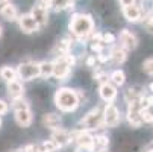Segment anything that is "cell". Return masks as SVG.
<instances>
[{"instance_id":"1","label":"cell","mask_w":153,"mask_h":152,"mask_svg":"<svg viewBox=\"0 0 153 152\" xmlns=\"http://www.w3.org/2000/svg\"><path fill=\"white\" fill-rule=\"evenodd\" d=\"M55 103L56 106L59 108L61 111H65V113H70V111H74L76 108L79 106V97L76 94L74 90L71 88H59L55 94Z\"/></svg>"},{"instance_id":"2","label":"cell","mask_w":153,"mask_h":152,"mask_svg":"<svg viewBox=\"0 0 153 152\" xmlns=\"http://www.w3.org/2000/svg\"><path fill=\"white\" fill-rule=\"evenodd\" d=\"M93 29H94V23H93V18L90 15H83V14L73 15V18L70 21V31L76 37L85 38L93 32Z\"/></svg>"},{"instance_id":"3","label":"cell","mask_w":153,"mask_h":152,"mask_svg":"<svg viewBox=\"0 0 153 152\" xmlns=\"http://www.w3.org/2000/svg\"><path fill=\"white\" fill-rule=\"evenodd\" d=\"M17 76L23 81H30L39 76V64L38 62H23L17 67Z\"/></svg>"},{"instance_id":"4","label":"cell","mask_w":153,"mask_h":152,"mask_svg":"<svg viewBox=\"0 0 153 152\" xmlns=\"http://www.w3.org/2000/svg\"><path fill=\"white\" fill-rule=\"evenodd\" d=\"M82 125H85L86 129H99V128H102L105 123H103V119L100 116L99 108H94L93 111H90L88 114H86L85 119L82 120Z\"/></svg>"},{"instance_id":"5","label":"cell","mask_w":153,"mask_h":152,"mask_svg":"<svg viewBox=\"0 0 153 152\" xmlns=\"http://www.w3.org/2000/svg\"><path fill=\"white\" fill-rule=\"evenodd\" d=\"M120 122V114H118V110L112 105V103H108L105 106V113H103V123L106 126H117Z\"/></svg>"},{"instance_id":"6","label":"cell","mask_w":153,"mask_h":152,"mask_svg":"<svg viewBox=\"0 0 153 152\" xmlns=\"http://www.w3.org/2000/svg\"><path fill=\"white\" fill-rule=\"evenodd\" d=\"M18 23H20V28H21V31H23L25 34H32V32H35V31L39 29L38 23L35 21V18H33L30 14L21 15V17L18 18Z\"/></svg>"},{"instance_id":"7","label":"cell","mask_w":153,"mask_h":152,"mask_svg":"<svg viewBox=\"0 0 153 152\" xmlns=\"http://www.w3.org/2000/svg\"><path fill=\"white\" fill-rule=\"evenodd\" d=\"M70 64L65 61L62 56L58 58L55 62H53V75L58 78V79H64L70 75Z\"/></svg>"},{"instance_id":"8","label":"cell","mask_w":153,"mask_h":152,"mask_svg":"<svg viewBox=\"0 0 153 152\" xmlns=\"http://www.w3.org/2000/svg\"><path fill=\"white\" fill-rule=\"evenodd\" d=\"M120 43H121V47L126 49V50H134L138 46L137 37L132 32H129L127 29L121 31V34H120Z\"/></svg>"},{"instance_id":"9","label":"cell","mask_w":153,"mask_h":152,"mask_svg":"<svg viewBox=\"0 0 153 152\" xmlns=\"http://www.w3.org/2000/svg\"><path fill=\"white\" fill-rule=\"evenodd\" d=\"M52 140H55L56 143H59V146L68 145L70 142H73L70 133H67V131H65V129H62V128H55V129H53Z\"/></svg>"},{"instance_id":"10","label":"cell","mask_w":153,"mask_h":152,"mask_svg":"<svg viewBox=\"0 0 153 152\" xmlns=\"http://www.w3.org/2000/svg\"><path fill=\"white\" fill-rule=\"evenodd\" d=\"M23 85H21L20 81L17 79H12L8 82V94L9 97L14 100V99H18V97H23Z\"/></svg>"},{"instance_id":"11","label":"cell","mask_w":153,"mask_h":152,"mask_svg":"<svg viewBox=\"0 0 153 152\" xmlns=\"http://www.w3.org/2000/svg\"><path fill=\"white\" fill-rule=\"evenodd\" d=\"M30 15L35 18V21L38 23L39 28H44L47 25V9H42V8H39V6L35 5Z\"/></svg>"},{"instance_id":"12","label":"cell","mask_w":153,"mask_h":152,"mask_svg":"<svg viewBox=\"0 0 153 152\" xmlns=\"http://www.w3.org/2000/svg\"><path fill=\"white\" fill-rule=\"evenodd\" d=\"M15 120L20 126H29L32 123V113L30 110H17L15 111Z\"/></svg>"},{"instance_id":"13","label":"cell","mask_w":153,"mask_h":152,"mask_svg":"<svg viewBox=\"0 0 153 152\" xmlns=\"http://www.w3.org/2000/svg\"><path fill=\"white\" fill-rule=\"evenodd\" d=\"M100 96H102V99L103 100H106V102H112L114 99H115V96H117V91H115V88H114V85H111V84H102L100 85Z\"/></svg>"},{"instance_id":"14","label":"cell","mask_w":153,"mask_h":152,"mask_svg":"<svg viewBox=\"0 0 153 152\" xmlns=\"http://www.w3.org/2000/svg\"><path fill=\"white\" fill-rule=\"evenodd\" d=\"M123 14L129 21H134V23L135 21H140V18H141V9L138 6H134V5L123 6Z\"/></svg>"},{"instance_id":"15","label":"cell","mask_w":153,"mask_h":152,"mask_svg":"<svg viewBox=\"0 0 153 152\" xmlns=\"http://www.w3.org/2000/svg\"><path fill=\"white\" fill-rule=\"evenodd\" d=\"M0 15H2L5 20H8V21H14V20H17L18 12H17V8H15L14 5L6 3L5 6L0 8Z\"/></svg>"},{"instance_id":"16","label":"cell","mask_w":153,"mask_h":152,"mask_svg":"<svg viewBox=\"0 0 153 152\" xmlns=\"http://www.w3.org/2000/svg\"><path fill=\"white\" fill-rule=\"evenodd\" d=\"M109 146V139L106 136H96L93 137V149L94 151H105Z\"/></svg>"},{"instance_id":"17","label":"cell","mask_w":153,"mask_h":152,"mask_svg":"<svg viewBox=\"0 0 153 152\" xmlns=\"http://www.w3.org/2000/svg\"><path fill=\"white\" fill-rule=\"evenodd\" d=\"M42 123H44L47 128H50V129H55V128H58L59 126V123H61V117L59 116H56V114H46L44 117H42Z\"/></svg>"},{"instance_id":"18","label":"cell","mask_w":153,"mask_h":152,"mask_svg":"<svg viewBox=\"0 0 153 152\" xmlns=\"http://www.w3.org/2000/svg\"><path fill=\"white\" fill-rule=\"evenodd\" d=\"M127 120H129V123L132 125L134 128H140L141 123H143L140 111H135V110H129L127 111Z\"/></svg>"},{"instance_id":"19","label":"cell","mask_w":153,"mask_h":152,"mask_svg":"<svg viewBox=\"0 0 153 152\" xmlns=\"http://www.w3.org/2000/svg\"><path fill=\"white\" fill-rule=\"evenodd\" d=\"M111 58H112L114 62H117V64L124 62V61H126V49H123V47H115V49H112Z\"/></svg>"},{"instance_id":"20","label":"cell","mask_w":153,"mask_h":152,"mask_svg":"<svg viewBox=\"0 0 153 152\" xmlns=\"http://www.w3.org/2000/svg\"><path fill=\"white\" fill-rule=\"evenodd\" d=\"M0 76H2V79H5L6 82H9V81H12V79L17 78V72H15L14 69L5 66V67L0 69Z\"/></svg>"},{"instance_id":"21","label":"cell","mask_w":153,"mask_h":152,"mask_svg":"<svg viewBox=\"0 0 153 152\" xmlns=\"http://www.w3.org/2000/svg\"><path fill=\"white\" fill-rule=\"evenodd\" d=\"M39 75L42 78H49L53 75V62H42L39 64Z\"/></svg>"},{"instance_id":"22","label":"cell","mask_w":153,"mask_h":152,"mask_svg":"<svg viewBox=\"0 0 153 152\" xmlns=\"http://www.w3.org/2000/svg\"><path fill=\"white\" fill-rule=\"evenodd\" d=\"M59 148H61L59 143H56L55 140H47V142H44V143L39 146L41 152H53V151H56Z\"/></svg>"},{"instance_id":"23","label":"cell","mask_w":153,"mask_h":152,"mask_svg":"<svg viewBox=\"0 0 153 152\" xmlns=\"http://www.w3.org/2000/svg\"><path fill=\"white\" fill-rule=\"evenodd\" d=\"M52 6L59 11V9H65V8H71L73 9V2H70V0H52Z\"/></svg>"},{"instance_id":"24","label":"cell","mask_w":153,"mask_h":152,"mask_svg":"<svg viewBox=\"0 0 153 152\" xmlns=\"http://www.w3.org/2000/svg\"><path fill=\"white\" fill-rule=\"evenodd\" d=\"M138 90H140L138 87H135V88H129V90L126 91V100H127V102H132V100L138 99L140 96H143L141 91H138Z\"/></svg>"},{"instance_id":"25","label":"cell","mask_w":153,"mask_h":152,"mask_svg":"<svg viewBox=\"0 0 153 152\" xmlns=\"http://www.w3.org/2000/svg\"><path fill=\"white\" fill-rule=\"evenodd\" d=\"M111 79H112V82H114L115 85H123V84H124V81H126L124 73H123L121 70H115V72L111 75Z\"/></svg>"},{"instance_id":"26","label":"cell","mask_w":153,"mask_h":152,"mask_svg":"<svg viewBox=\"0 0 153 152\" xmlns=\"http://www.w3.org/2000/svg\"><path fill=\"white\" fill-rule=\"evenodd\" d=\"M12 106H14L15 111H17V110H27V108H29V103H27L26 100H23V97H18V99H14Z\"/></svg>"},{"instance_id":"27","label":"cell","mask_w":153,"mask_h":152,"mask_svg":"<svg viewBox=\"0 0 153 152\" xmlns=\"http://www.w3.org/2000/svg\"><path fill=\"white\" fill-rule=\"evenodd\" d=\"M140 116H141L143 122H153V114L149 111V108H143V110H140Z\"/></svg>"},{"instance_id":"28","label":"cell","mask_w":153,"mask_h":152,"mask_svg":"<svg viewBox=\"0 0 153 152\" xmlns=\"http://www.w3.org/2000/svg\"><path fill=\"white\" fill-rule=\"evenodd\" d=\"M143 70H144L147 75H153V59H147V61H144V64H143Z\"/></svg>"},{"instance_id":"29","label":"cell","mask_w":153,"mask_h":152,"mask_svg":"<svg viewBox=\"0 0 153 152\" xmlns=\"http://www.w3.org/2000/svg\"><path fill=\"white\" fill-rule=\"evenodd\" d=\"M93 52L96 53H102L103 49H105V44H103V41H97V43H93V46H91Z\"/></svg>"},{"instance_id":"30","label":"cell","mask_w":153,"mask_h":152,"mask_svg":"<svg viewBox=\"0 0 153 152\" xmlns=\"http://www.w3.org/2000/svg\"><path fill=\"white\" fill-rule=\"evenodd\" d=\"M36 6L42 9H49L52 6V0H36Z\"/></svg>"},{"instance_id":"31","label":"cell","mask_w":153,"mask_h":152,"mask_svg":"<svg viewBox=\"0 0 153 152\" xmlns=\"http://www.w3.org/2000/svg\"><path fill=\"white\" fill-rule=\"evenodd\" d=\"M144 26H146L150 32H153V15H147V17L144 18Z\"/></svg>"},{"instance_id":"32","label":"cell","mask_w":153,"mask_h":152,"mask_svg":"<svg viewBox=\"0 0 153 152\" xmlns=\"http://www.w3.org/2000/svg\"><path fill=\"white\" fill-rule=\"evenodd\" d=\"M102 41H103V43H109V44H112V43L115 41V37H114L112 34H105V35H102Z\"/></svg>"},{"instance_id":"33","label":"cell","mask_w":153,"mask_h":152,"mask_svg":"<svg viewBox=\"0 0 153 152\" xmlns=\"http://www.w3.org/2000/svg\"><path fill=\"white\" fill-rule=\"evenodd\" d=\"M94 78H96V81H99L100 84H106V82H108V75H106V73H97Z\"/></svg>"},{"instance_id":"34","label":"cell","mask_w":153,"mask_h":152,"mask_svg":"<svg viewBox=\"0 0 153 152\" xmlns=\"http://www.w3.org/2000/svg\"><path fill=\"white\" fill-rule=\"evenodd\" d=\"M6 113H8V103H6L5 100L0 99V116H2V114H6Z\"/></svg>"},{"instance_id":"35","label":"cell","mask_w":153,"mask_h":152,"mask_svg":"<svg viewBox=\"0 0 153 152\" xmlns=\"http://www.w3.org/2000/svg\"><path fill=\"white\" fill-rule=\"evenodd\" d=\"M74 152H94V149H91V148H85V146H79Z\"/></svg>"},{"instance_id":"36","label":"cell","mask_w":153,"mask_h":152,"mask_svg":"<svg viewBox=\"0 0 153 152\" xmlns=\"http://www.w3.org/2000/svg\"><path fill=\"white\" fill-rule=\"evenodd\" d=\"M96 64V56H90L88 59H86V66H90V67H93Z\"/></svg>"},{"instance_id":"37","label":"cell","mask_w":153,"mask_h":152,"mask_svg":"<svg viewBox=\"0 0 153 152\" xmlns=\"http://www.w3.org/2000/svg\"><path fill=\"white\" fill-rule=\"evenodd\" d=\"M135 0H120V3L121 6H130V5H134Z\"/></svg>"},{"instance_id":"38","label":"cell","mask_w":153,"mask_h":152,"mask_svg":"<svg viewBox=\"0 0 153 152\" xmlns=\"http://www.w3.org/2000/svg\"><path fill=\"white\" fill-rule=\"evenodd\" d=\"M93 41H94V43L102 41V34H99V32H97V34H94V35H93Z\"/></svg>"},{"instance_id":"39","label":"cell","mask_w":153,"mask_h":152,"mask_svg":"<svg viewBox=\"0 0 153 152\" xmlns=\"http://www.w3.org/2000/svg\"><path fill=\"white\" fill-rule=\"evenodd\" d=\"M146 103H147L149 106H152V105H153V96H149V97L146 99Z\"/></svg>"},{"instance_id":"40","label":"cell","mask_w":153,"mask_h":152,"mask_svg":"<svg viewBox=\"0 0 153 152\" xmlns=\"http://www.w3.org/2000/svg\"><path fill=\"white\" fill-rule=\"evenodd\" d=\"M6 3H9V0H0V8H2V6H5Z\"/></svg>"},{"instance_id":"41","label":"cell","mask_w":153,"mask_h":152,"mask_svg":"<svg viewBox=\"0 0 153 152\" xmlns=\"http://www.w3.org/2000/svg\"><path fill=\"white\" fill-rule=\"evenodd\" d=\"M14 152H27L25 148H21V149H17V151H14Z\"/></svg>"},{"instance_id":"42","label":"cell","mask_w":153,"mask_h":152,"mask_svg":"<svg viewBox=\"0 0 153 152\" xmlns=\"http://www.w3.org/2000/svg\"><path fill=\"white\" fill-rule=\"evenodd\" d=\"M2 32H3V29H2V26H0V37H2Z\"/></svg>"},{"instance_id":"43","label":"cell","mask_w":153,"mask_h":152,"mask_svg":"<svg viewBox=\"0 0 153 152\" xmlns=\"http://www.w3.org/2000/svg\"><path fill=\"white\" fill-rule=\"evenodd\" d=\"M150 90L153 91V84H150Z\"/></svg>"},{"instance_id":"44","label":"cell","mask_w":153,"mask_h":152,"mask_svg":"<svg viewBox=\"0 0 153 152\" xmlns=\"http://www.w3.org/2000/svg\"><path fill=\"white\" fill-rule=\"evenodd\" d=\"M97 152H106V149H105V151H97Z\"/></svg>"},{"instance_id":"45","label":"cell","mask_w":153,"mask_h":152,"mask_svg":"<svg viewBox=\"0 0 153 152\" xmlns=\"http://www.w3.org/2000/svg\"><path fill=\"white\" fill-rule=\"evenodd\" d=\"M0 126H2V119H0Z\"/></svg>"},{"instance_id":"46","label":"cell","mask_w":153,"mask_h":152,"mask_svg":"<svg viewBox=\"0 0 153 152\" xmlns=\"http://www.w3.org/2000/svg\"><path fill=\"white\" fill-rule=\"evenodd\" d=\"M149 152H153V151H149Z\"/></svg>"}]
</instances>
